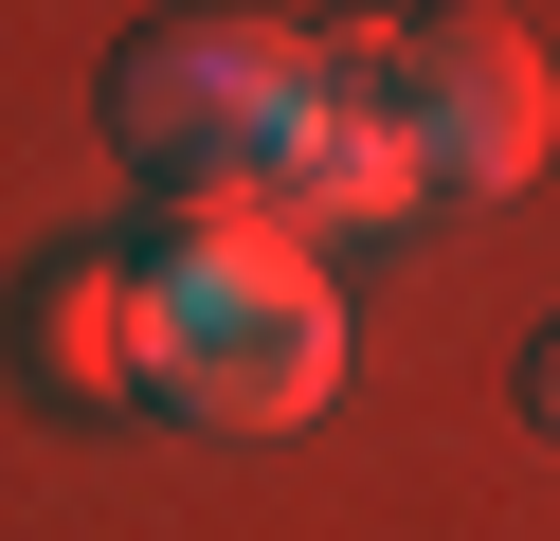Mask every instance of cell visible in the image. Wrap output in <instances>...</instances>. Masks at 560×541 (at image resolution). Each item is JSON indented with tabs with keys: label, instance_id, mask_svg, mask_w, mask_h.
<instances>
[{
	"label": "cell",
	"instance_id": "cell-3",
	"mask_svg": "<svg viewBox=\"0 0 560 541\" xmlns=\"http://www.w3.org/2000/svg\"><path fill=\"white\" fill-rule=\"evenodd\" d=\"M19 379L55 397V415H127V397H163V271L145 252H37V271H19Z\"/></svg>",
	"mask_w": 560,
	"mask_h": 541
},
{
	"label": "cell",
	"instance_id": "cell-5",
	"mask_svg": "<svg viewBox=\"0 0 560 541\" xmlns=\"http://www.w3.org/2000/svg\"><path fill=\"white\" fill-rule=\"evenodd\" d=\"M524 415L560 433V325H542V343H524Z\"/></svg>",
	"mask_w": 560,
	"mask_h": 541
},
{
	"label": "cell",
	"instance_id": "cell-1",
	"mask_svg": "<svg viewBox=\"0 0 560 541\" xmlns=\"http://www.w3.org/2000/svg\"><path fill=\"white\" fill-rule=\"evenodd\" d=\"M307 108L398 127L416 180H452V199H506L560 127V72L506 19H362V36H307Z\"/></svg>",
	"mask_w": 560,
	"mask_h": 541
},
{
	"label": "cell",
	"instance_id": "cell-4",
	"mask_svg": "<svg viewBox=\"0 0 560 541\" xmlns=\"http://www.w3.org/2000/svg\"><path fill=\"white\" fill-rule=\"evenodd\" d=\"M271 235H362V216H416V144L362 127V108H290V144L254 163Z\"/></svg>",
	"mask_w": 560,
	"mask_h": 541
},
{
	"label": "cell",
	"instance_id": "cell-6",
	"mask_svg": "<svg viewBox=\"0 0 560 541\" xmlns=\"http://www.w3.org/2000/svg\"><path fill=\"white\" fill-rule=\"evenodd\" d=\"M416 19H488V0H416Z\"/></svg>",
	"mask_w": 560,
	"mask_h": 541
},
{
	"label": "cell",
	"instance_id": "cell-2",
	"mask_svg": "<svg viewBox=\"0 0 560 541\" xmlns=\"http://www.w3.org/2000/svg\"><path fill=\"white\" fill-rule=\"evenodd\" d=\"M307 108V36L290 19H145L109 55V144L182 199H254V163Z\"/></svg>",
	"mask_w": 560,
	"mask_h": 541
}]
</instances>
